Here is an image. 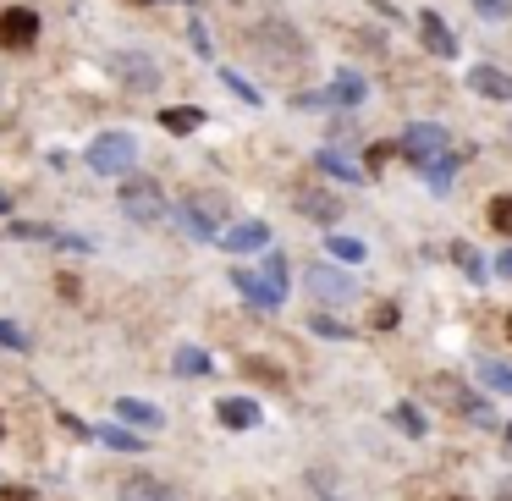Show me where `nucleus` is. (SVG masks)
Wrapping results in <instances>:
<instances>
[{"label":"nucleus","instance_id":"1","mask_svg":"<svg viewBox=\"0 0 512 501\" xmlns=\"http://www.w3.org/2000/svg\"><path fill=\"white\" fill-rule=\"evenodd\" d=\"M243 45H248V56H254L265 72H276V78H292V72L309 67V45H303V34L287 23V17L243 23Z\"/></svg>","mask_w":512,"mask_h":501},{"label":"nucleus","instance_id":"2","mask_svg":"<svg viewBox=\"0 0 512 501\" xmlns=\"http://www.w3.org/2000/svg\"><path fill=\"white\" fill-rule=\"evenodd\" d=\"M177 221H182V232H188V237L215 243V237H221V226H232V199H226L221 188H193L188 199H182Z\"/></svg>","mask_w":512,"mask_h":501},{"label":"nucleus","instance_id":"3","mask_svg":"<svg viewBox=\"0 0 512 501\" xmlns=\"http://www.w3.org/2000/svg\"><path fill=\"white\" fill-rule=\"evenodd\" d=\"M166 193H160V182H149V177H133L127 171V182H122V215L133 226H160L166 221Z\"/></svg>","mask_w":512,"mask_h":501},{"label":"nucleus","instance_id":"4","mask_svg":"<svg viewBox=\"0 0 512 501\" xmlns=\"http://www.w3.org/2000/svg\"><path fill=\"white\" fill-rule=\"evenodd\" d=\"M138 166V138L133 133H100L89 144V171L100 177H127Z\"/></svg>","mask_w":512,"mask_h":501},{"label":"nucleus","instance_id":"5","mask_svg":"<svg viewBox=\"0 0 512 501\" xmlns=\"http://www.w3.org/2000/svg\"><path fill=\"white\" fill-rule=\"evenodd\" d=\"M105 72H111L127 94H155L160 89V67L144 50H111V56H105Z\"/></svg>","mask_w":512,"mask_h":501},{"label":"nucleus","instance_id":"6","mask_svg":"<svg viewBox=\"0 0 512 501\" xmlns=\"http://www.w3.org/2000/svg\"><path fill=\"white\" fill-rule=\"evenodd\" d=\"M430 397L441 402V408L463 413V419L485 424V430H501V419H496V413H490L485 402H479V397H474V391H468V386H463V380H457V375H435V380H430Z\"/></svg>","mask_w":512,"mask_h":501},{"label":"nucleus","instance_id":"7","mask_svg":"<svg viewBox=\"0 0 512 501\" xmlns=\"http://www.w3.org/2000/svg\"><path fill=\"white\" fill-rule=\"evenodd\" d=\"M397 149L413 160V166H430V160H441L446 149H452V133H446V127H435V122H413L408 133H402Z\"/></svg>","mask_w":512,"mask_h":501},{"label":"nucleus","instance_id":"8","mask_svg":"<svg viewBox=\"0 0 512 501\" xmlns=\"http://www.w3.org/2000/svg\"><path fill=\"white\" fill-rule=\"evenodd\" d=\"M39 45V12L34 6H6L0 12V50H12V56H23V50Z\"/></svg>","mask_w":512,"mask_h":501},{"label":"nucleus","instance_id":"9","mask_svg":"<svg viewBox=\"0 0 512 501\" xmlns=\"http://www.w3.org/2000/svg\"><path fill=\"white\" fill-rule=\"evenodd\" d=\"M303 287H309L314 298H325V303H347V298H353V276L336 270V265H309V270H303Z\"/></svg>","mask_w":512,"mask_h":501},{"label":"nucleus","instance_id":"10","mask_svg":"<svg viewBox=\"0 0 512 501\" xmlns=\"http://www.w3.org/2000/svg\"><path fill=\"white\" fill-rule=\"evenodd\" d=\"M215 243H221L226 254H254V248H270V226H265V221L221 226V237H215Z\"/></svg>","mask_w":512,"mask_h":501},{"label":"nucleus","instance_id":"11","mask_svg":"<svg viewBox=\"0 0 512 501\" xmlns=\"http://www.w3.org/2000/svg\"><path fill=\"white\" fill-rule=\"evenodd\" d=\"M6 232H12V237H23V243H56V248H78V254H89V237L56 232V226H39V221H12Z\"/></svg>","mask_w":512,"mask_h":501},{"label":"nucleus","instance_id":"12","mask_svg":"<svg viewBox=\"0 0 512 501\" xmlns=\"http://www.w3.org/2000/svg\"><path fill=\"white\" fill-rule=\"evenodd\" d=\"M292 204H298L309 221H320V226L342 221V199H336V193H325V188H298V199H292Z\"/></svg>","mask_w":512,"mask_h":501},{"label":"nucleus","instance_id":"13","mask_svg":"<svg viewBox=\"0 0 512 501\" xmlns=\"http://www.w3.org/2000/svg\"><path fill=\"white\" fill-rule=\"evenodd\" d=\"M468 89H474L479 100L507 105V100H512V72H501V67H474V72H468Z\"/></svg>","mask_w":512,"mask_h":501},{"label":"nucleus","instance_id":"14","mask_svg":"<svg viewBox=\"0 0 512 501\" xmlns=\"http://www.w3.org/2000/svg\"><path fill=\"white\" fill-rule=\"evenodd\" d=\"M232 287L243 292V298L254 303V309H281V298L265 287V276H259V270H243V265H237V270H232Z\"/></svg>","mask_w":512,"mask_h":501},{"label":"nucleus","instance_id":"15","mask_svg":"<svg viewBox=\"0 0 512 501\" xmlns=\"http://www.w3.org/2000/svg\"><path fill=\"white\" fill-rule=\"evenodd\" d=\"M215 419H221L226 430H254V424H259V402H248V397H221V402H215Z\"/></svg>","mask_w":512,"mask_h":501},{"label":"nucleus","instance_id":"16","mask_svg":"<svg viewBox=\"0 0 512 501\" xmlns=\"http://www.w3.org/2000/svg\"><path fill=\"white\" fill-rule=\"evenodd\" d=\"M122 501H177L171 496V485L166 479H155V474H133V479H122V490H116Z\"/></svg>","mask_w":512,"mask_h":501},{"label":"nucleus","instance_id":"17","mask_svg":"<svg viewBox=\"0 0 512 501\" xmlns=\"http://www.w3.org/2000/svg\"><path fill=\"white\" fill-rule=\"evenodd\" d=\"M419 34H424V45H430L441 61H452V56H457V39H452V28H446L435 12H424V17H419Z\"/></svg>","mask_w":512,"mask_h":501},{"label":"nucleus","instance_id":"18","mask_svg":"<svg viewBox=\"0 0 512 501\" xmlns=\"http://www.w3.org/2000/svg\"><path fill=\"white\" fill-rule=\"evenodd\" d=\"M160 127L177 133V138H188V133H199V127H204V111H199V105H166V111H160Z\"/></svg>","mask_w":512,"mask_h":501},{"label":"nucleus","instance_id":"19","mask_svg":"<svg viewBox=\"0 0 512 501\" xmlns=\"http://www.w3.org/2000/svg\"><path fill=\"white\" fill-rule=\"evenodd\" d=\"M320 100L325 105H358L364 100V78H358V72H336V83L320 94Z\"/></svg>","mask_w":512,"mask_h":501},{"label":"nucleus","instance_id":"20","mask_svg":"<svg viewBox=\"0 0 512 501\" xmlns=\"http://www.w3.org/2000/svg\"><path fill=\"white\" fill-rule=\"evenodd\" d=\"M259 276H265V287L276 292V298H287V287H292V265H287V254H265Z\"/></svg>","mask_w":512,"mask_h":501},{"label":"nucleus","instance_id":"21","mask_svg":"<svg viewBox=\"0 0 512 501\" xmlns=\"http://www.w3.org/2000/svg\"><path fill=\"white\" fill-rule=\"evenodd\" d=\"M116 413H122L127 424H149V430H160V408H155V402H138V397H116Z\"/></svg>","mask_w":512,"mask_h":501},{"label":"nucleus","instance_id":"22","mask_svg":"<svg viewBox=\"0 0 512 501\" xmlns=\"http://www.w3.org/2000/svg\"><path fill=\"white\" fill-rule=\"evenodd\" d=\"M320 171H331V177H342V182H364V171H358L342 149H320Z\"/></svg>","mask_w":512,"mask_h":501},{"label":"nucleus","instance_id":"23","mask_svg":"<svg viewBox=\"0 0 512 501\" xmlns=\"http://www.w3.org/2000/svg\"><path fill=\"white\" fill-rule=\"evenodd\" d=\"M419 171H424V182H430L435 193H446V188H452V171H457V155L446 149L441 160H430V166H419Z\"/></svg>","mask_w":512,"mask_h":501},{"label":"nucleus","instance_id":"24","mask_svg":"<svg viewBox=\"0 0 512 501\" xmlns=\"http://www.w3.org/2000/svg\"><path fill=\"white\" fill-rule=\"evenodd\" d=\"M171 369L177 375H210V353H199V347H177V358H171Z\"/></svg>","mask_w":512,"mask_h":501},{"label":"nucleus","instance_id":"25","mask_svg":"<svg viewBox=\"0 0 512 501\" xmlns=\"http://www.w3.org/2000/svg\"><path fill=\"white\" fill-rule=\"evenodd\" d=\"M479 380H485L490 391H507V397H512V369L496 364V358H479Z\"/></svg>","mask_w":512,"mask_h":501},{"label":"nucleus","instance_id":"26","mask_svg":"<svg viewBox=\"0 0 512 501\" xmlns=\"http://www.w3.org/2000/svg\"><path fill=\"white\" fill-rule=\"evenodd\" d=\"M485 221L496 226L501 237H512V193H496V199H490V210H485Z\"/></svg>","mask_w":512,"mask_h":501},{"label":"nucleus","instance_id":"27","mask_svg":"<svg viewBox=\"0 0 512 501\" xmlns=\"http://www.w3.org/2000/svg\"><path fill=\"white\" fill-rule=\"evenodd\" d=\"M100 441L111 446V452H144V441H138L133 430H122V424H105V430H100Z\"/></svg>","mask_w":512,"mask_h":501},{"label":"nucleus","instance_id":"28","mask_svg":"<svg viewBox=\"0 0 512 501\" xmlns=\"http://www.w3.org/2000/svg\"><path fill=\"white\" fill-rule=\"evenodd\" d=\"M325 248H331V259H342V265H358V259H364V243H358V237H342V232H336Z\"/></svg>","mask_w":512,"mask_h":501},{"label":"nucleus","instance_id":"29","mask_svg":"<svg viewBox=\"0 0 512 501\" xmlns=\"http://www.w3.org/2000/svg\"><path fill=\"white\" fill-rule=\"evenodd\" d=\"M221 83H226V89H232V94H237V100H243V105H259V100H265V94H259V89H254V83H248V78H237L232 67L221 72Z\"/></svg>","mask_w":512,"mask_h":501},{"label":"nucleus","instance_id":"30","mask_svg":"<svg viewBox=\"0 0 512 501\" xmlns=\"http://www.w3.org/2000/svg\"><path fill=\"white\" fill-rule=\"evenodd\" d=\"M452 259H457V265H463V276H474V281L485 276V259H479V254H474V248H468V243H452Z\"/></svg>","mask_w":512,"mask_h":501},{"label":"nucleus","instance_id":"31","mask_svg":"<svg viewBox=\"0 0 512 501\" xmlns=\"http://www.w3.org/2000/svg\"><path fill=\"white\" fill-rule=\"evenodd\" d=\"M474 12L490 17V23H501V17H512V0H474Z\"/></svg>","mask_w":512,"mask_h":501},{"label":"nucleus","instance_id":"32","mask_svg":"<svg viewBox=\"0 0 512 501\" xmlns=\"http://www.w3.org/2000/svg\"><path fill=\"white\" fill-rule=\"evenodd\" d=\"M391 419H397V430H408V435H424V419H419L413 408H397Z\"/></svg>","mask_w":512,"mask_h":501},{"label":"nucleus","instance_id":"33","mask_svg":"<svg viewBox=\"0 0 512 501\" xmlns=\"http://www.w3.org/2000/svg\"><path fill=\"white\" fill-rule=\"evenodd\" d=\"M402 314H397V303H375V331H391Z\"/></svg>","mask_w":512,"mask_h":501},{"label":"nucleus","instance_id":"34","mask_svg":"<svg viewBox=\"0 0 512 501\" xmlns=\"http://www.w3.org/2000/svg\"><path fill=\"white\" fill-rule=\"evenodd\" d=\"M243 369H248V375H259V380H270V386H281V369L259 364V358H243Z\"/></svg>","mask_w":512,"mask_h":501},{"label":"nucleus","instance_id":"35","mask_svg":"<svg viewBox=\"0 0 512 501\" xmlns=\"http://www.w3.org/2000/svg\"><path fill=\"white\" fill-rule=\"evenodd\" d=\"M0 347H17V353H23V347H28V336L17 331V325H6V320H0Z\"/></svg>","mask_w":512,"mask_h":501},{"label":"nucleus","instance_id":"36","mask_svg":"<svg viewBox=\"0 0 512 501\" xmlns=\"http://www.w3.org/2000/svg\"><path fill=\"white\" fill-rule=\"evenodd\" d=\"M314 331H320V336H347V325H336V320H325V314H314Z\"/></svg>","mask_w":512,"mask_h":501},{"label":"nucleus","instance_id":"37","mask_svg":"<svg viewBox=\"0 0 512 501\" xmlns=\"http://www.w3.org/2000/svg\"><path fill=\"white\" fill-rule=\"evenodd\" d=\"M193 50H199V56H215V50H210V34H204L199 17H193Z\"/></svg>","mask_w":512,"mask_h":501},{"label":"nucleus","instance_id":"38","mask_svg":"<svg viewBox=\"0 0 512 501\" xmlns=\"http://www.w3.org/2000/svg\"><path fill=\"white\" fill-rule=\"evenodd\" d=\"M0 501H34V496H28V490H17V485H6V490H0Z\"/></svg>","mask_w":512,"mask_h":501},{"label":"nucleus","instance_id":"39","mask_svg":"<svg viewBox=\"0 0 512 501\" xmlns=\"http://www.w3.org/2000/svg\"><path fill=\"white\" fill-rule=\"evenodd\" d=\"M496 276H507V281H512V248H507V254H501V259H496Z\"/></svg>","mask_w":512,"mask_h":501},{"label":"nucleus","instance_id":"40","mask_svg":"<svg viewBox=\"0 0 512 501\" xmlns=\"http://www.w3.org/2000/svg\"><path fill=\"white\" fill-rule=\"evenodd\" d=\"M496 501H512V479H501V485H496Z\"/></svg>","mask_w":512,"mask_h":501},{"label":"nucleus","instance_id":"41","mask_svg":"<svg viewBox=\"0 0 512 501\" xmlns=\"http://www.w3.org/2000/svg\"><path fill=\"white\" fill-rule=\"evenodd\" d=\"M501 441H507V446H501V452L512 457V424H501Z\"/></svg>","mask_w":512,"mask_h":501},{"label":"nucleus","instance_id":"42","mask_svg":"<svg viewBox=\"0 0 512 501\" xmlns=\"http://www.w3.org/2000/svg\"><path fill=\"white\" fill-rule=\"evenodd\" d=\"M127 6H155V0H127Z\"/></svg>","mask_w":512,"mask_h":501},{"label":"nucleus","instance_id":"43","mask_svg":"<svg viewBox=\"0 0 512 501\" xmlns=\"http://www.w3.org/2000/svg\"><path fill=\"white\" fill-rule=\"evenodd\" d=\"M6 204H12V199H6V193H0V215H6Z\"/></svg>","mask_w":512,"mask_h":501},{"label":"nucleus","instance_id":"44","mask_svg":"<svg viewBox=\"0 0 512 501\" xmlns=\"http://www.w3.org/2000/svg\"><path fill=\"white\" fill-rule=\"evenodd\" d=\"M507 336H512V314H507Z\"/></svg>","mask_w":512,"mask_h":501},{"label":"nucleus","instance_id":"45","mask_svg":"<svg viewBox=\"0 0 512 501\" xmlns=\"http://www.w3.org/2000/svg\"><path fill=\"white\" fill-rule=\"evenodd\" d=\"M0 435H6V419H0Z\"/></svg>","mask_w":512,"mask_h":501},{"label":"nucleus","instance_id":"46","mask_svg":"<svg viewBox=\"0 0 512 501\" xmlns=\"http://www.w3.org/2000/svg\"><path fill=\"white\" fill-rule=\"evenodd\" d=\"M188 6H193V0H188Z\"/></svg>","mask_w":512,"mask_h":501},{"label":"nucleus","instance_id":"47","mask_svg":"<svg viewBox=\"0 0 512 501\" xmlns=\"http://www.w3.org/2000/svg\"><path fill=\"white\" fill-rule=\"evenodd\" d=\"M452 501H457V496H452Z\"/></svg>","mask_w":512,"mask_h":501}]
</instances>
